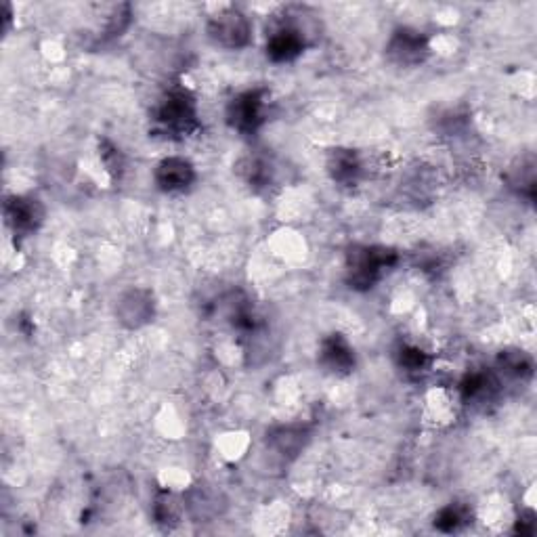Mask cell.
Listing matches in <instances>:
<instances>
[{
  "label": "cell",
  "instance_id": "ba28073f",
  "mask_svg": "<svg viewBox=\"0 0 537 537\" xmlns=\"http://www.w3.org/2000/svg\"><path fill=\"white\" fill-rule=\"evenodd\" d=\"M317 361L332 376H347L355 370V349L342 334H330L319 345Z\"/></svg>",
  "mask_w": 537,
  "mask_h": 537
},
{
  "label": "cell",
  "instance_id": "9c48e42d",
  "mask_svg": "<svg viewBox=\"0 0 537 537\" xmlns=\"http://www.w3.org/2000/svg\"><path fill=\"white\" fill-rule=\"evenodd\" d=\"M116 313L126 328L137 330L149 324V321H154V315H156L154 294L145 288L128 290L120 296Z\"/></svg>",
  "mask_w": 537,
  "mask_h": 537
},
{
  "label": "cell",
  "instance_id": "2e32d148",
  "mask_svg": "<svg viewBox=\"0 0 537 537\" xmlns=\"http://www.w3.org/2000/svg\"><path fill=\"white\" fill-rule=\"evenodd\" d=\"M397 363L399 368L407 374H414V376H420L424 372H428V368H431V355H428L424 349L416 347V345H403L397 353Z\"/></svg>",
  "mask_w": 537,
  "mask_h": 537
},
{
  "label": "cell",
  "instance_id": "7a4b0ae2",
  "mask_svg": "<svg viewBox=\"0 0 537 537\" xmlns=\"http://www.w3.org/2000/svg\"><path fill=\"white\" fill-rule=\"evenodd\" d=\"M397 252L386 246H355L347 254V284L353 290H372L384 275L397 263Z\"/></svg>",
  "mask_w": 537,
  "mask_h": 537
},
{
  "label": "cell",
  "instance_id": "52a82bcc",
  "mask_svg": "<svg viewBox=\"0 0 537 537\" xmlns=\"http://www.w3.org/2000/svg\"><path fill=\"white\" fill-rule=\"evenodd\" d=\"M5 221L19 238L36 233L45 221V206L32 196H13L5 202Z\"/></svg>",
  "mask_w": 537,
  "mask_h": 537
},
{
  "label": "cell",
  "instance_id": "e0dca14e",
  "mask_svg": "<svg viewBox=\"0 0 537 537\" xmlns=\"http://www.w3.org/2000/svg\"><path fill=\"white\" fill-rule=\"evenodd\" d=\"M470 521V510L460 506V504H449L443 506L437 517H435V527L443 533H456L460 529H464Z\"/></svg>",
  "mask_w": 537,
  "mask_h": 537
},
{
  "label": "cell",
  "instance_id": "5b68a950",
  "mask_svg": "<svg viewBox=\"0 0 537 537\" xmlns=\"http://www.w3.org/2000/svg\"><path fill=\"white\" fill-rule=\"evenodd\" d=\"M208 36L214 45L229 51H238L250 45L252 26L248 17L235 7H225L208 21Z\"/></svg>",
  "mask_w": 537,
  "mask_h": 537
},
{
  "label": "cell",
  "instance_id": "4fadbf2b",
  "mask_svg": "<svg viewBox=\"0 0 537 537\" xmlns=\"http://www.w3.org/2000/svg\"><path fill=\"white\" fill-rule=\"evenodd\" d=\"M508 181H510L512 189H517L519 196L533 200V196H535V160H533V156H525L517 164H514L508 173Z\"/></svg>",
  "mask_w": 537,
  "mask_h": 537
},
{
  "label": "cell",
  "instance_id": "6da1fadb",
  "mask_svg": "<svg viewBox=\"0 0 537 537\" xmlns=\"http://www.w3.org/2000/svg\"><path fill=\"white\" fill-rule=\"evenodd\" d=\"M152 118L158 131L168 139H185L200 128L196 99L183 89L166 93L154 107Z\"/></svg>",
  "mask_w": 537,
  "mask_h": 537
},
{
  "label": "cell",
  "instance_id": "3957f363",
  "mask_svg": "<svg viewBox=\"0 0 537 537\" xmlns=\"http://www.w3.org/2000/svg\"><path fill=\"white\" fill-rule=\"evenodd\" d=\"M298 15L284 11L267 34V57L273 63H290L305 53L309 30L296 19Z\"/></svg>",
  "mask_w": 537,
  "mask_h": 537
},
{
  "label": "cell",
  "instance_id": "5bb4252c",
  "mask_svg": "<svg viewBox=\"0 0 537 537\" xmlns=\"http://www.w3.org/2000/svg\"><path fill=\"white\" fill-rule=\"evenodd\" d=\"M183 510H185V504H181L177 491H170V489H164L162 496L156 500L154 504V517H156V523L158 525H164V527H175L181 523L183 519Z\"/></svg>",
  "mask_w": 537,
  "mask_h": 537
},
{
  "label": "cell",
  "instance_id": "8fae6325",
  "mask_svg": "<svg viewBox=\"0 0 537 537\" xmlns=\"http://www.w3.org/2000/svg\"><path fill=\"white\" fill-rule=\"evenodd\" d=\"M154 181L164 193H183L196 183V168L181 156H170L156 166Z\"/></svg>",
  "mask_w": 537,
  "mask_h": 537
},
{
  "label": "cell",
  "instance_id": "8992f818",
  "mask_svg": "<svg viewBox=\"0 0 537 537\" xmlns=\"http://www.w3.org/2000/svg\"><path fill=\"white\" fill-rule=\"evenodd\" d=\"M386 57L399 68H418L431 57V42L414 28H397L386 42Z\"/></svg>",
  "mask_w": 537,
  "mask_h": 537
},
{
  "label": "cell",
  "instance_id": "277c9868",
  "mask_svg": "<svg viewBox=\"0 0 537 537\" xmlns=\"http://www.w3.org/2000/svg\"><path fill=\"white\" fill-rule=\"evenodd\" d=\"M269 110V93L265 89L244 91L238 97H233L227 105V122L242 135H254L261 131V126L267 122Z\"/></svg>",
  "mask_w": 537,
  "mask_h": 537
},
{
  "label": "cell",
  "instance_id": "9a60e30c",
  "mask_svg": "<svg viewBox=\"0 0 537 537\" xmlns=\"http://www.w3.org/2000/svg\"><path fill=\"white\" fill-rule=\"evenodd\" d=\"M307 433H305V428H300V426H282V428H277V431L271 435V445L275 447L277 454H282V456H296L300 449L305 447L307 443Z\"/></svg>",
  "mask_w": 537,
  "mask_h": 537
},
{
  "label": "cell",
  "instance_id": "ac0fdd59",
  "mask_svg": "<svg viewBox=\"0 0 537 537\" xmlns=\"http://www.w3.org/2000/svg\"><path fill=\"white\" fill-rule=\"evenodd\" d=\"M500 368L514 378H527L533 372V363L523 351H506L500 355Z\"/></svg>",
  "mask_w": 537,
  "mask_h": 537
},
{
  "label": "cell",
  "instance_id": "30bf717a",
  "mask_svg": "<svg viewBox=\"0 0 537 537\" xmlns=\"http://www.w3.org/2000/svg\"><path fill=\"white\" fill-rule=\"evenodd\" d=\"M365 168H368V164H365V160L355 152V149L345 147L332 149L326 162L330 179L340 187H357L365 175Z\"/></svg>",
  "mask_w": 537,
  "mask_h": 537
},
{
  "label": "cell",
  "instance_id": "7c38bea8",
  "mask_svg": "<svg viewBox=\"0 0 537 537\" xmlns=\"http://www.w3.org/2000/svg\"><path fill=\"white\" fill-rule=\"evenodd\" d=\"M238 170L242 179L256 189L269 187L273 183V166L267 158L263 156H246L240 160Z\"/></svg>",
  "mask_w": 537,
  "mask_h": 537
}]
</instances>
